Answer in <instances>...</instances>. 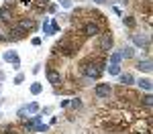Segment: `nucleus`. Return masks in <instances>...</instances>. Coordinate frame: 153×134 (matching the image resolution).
<instances>
[{"mask_svg":"<svg viewBox=\"0 0 153 134\" xmlns=\"http://www.w3.org/2000/svg\"><path fill=\"white\" fill-rule=\"evenodd\" d=\"M4 79H6V75H4V71H0V83H2Z\"/></svg>","mask_w":153,"mask_h":134,"instance_id":"36","label":"nucleus"},{"mask_svg":"<svg viewBox=\"0 0 153 134\" xmlns=\"http://www.w3.org/2000/svg\"><path fill=\"white\" fill-rule=\"evenodd\" d=\"M16 116H19L21 120H27V116H29V112H27V106H21V108L16 110Z\"/></svg>","mask_w":153,"mask_h":134,"instance_id":"27","label":"nucleus"},{"mask_svg":"<svg viewBox=\"0 0 153 134\" xmlns=\"http://www.w3.org/2000/svg\"><path fill=\"white\" fill-rule=\"evenodd\" d=\"M78 71H80L82 77H90L94 81L106 71V59H102V57H88L86 61L80 63Z\"/></svg>","mask_w":153,"mask_h":134,"instance_id":"1","label":"nucleus"},{"mask_svg":"<svg viewBox=\"0 0 153 134\" xmlns=\"http://www.w3.org/2000/svg\"><path fill=\"white\" fill-rule=\"evenodd\" d=\"M112 12H114V14H118V16H120V14H123V12H120V8H118V6H114V8H112Z\"/></svg>","mask_w":153,"mask_h":134,"instance_id":"35","label":"nucleus"},{"mask_svg":"<svg viewBox=\"0 0 153 134\" xmlns=\"http://www.w3.org/2000/svg\"><path fill=\"white\" fill-rule=\"evenodd\" d=\"M29 89H31V94H33V96H39V94L43 92V83H39V81H33Z\"/></svg>","mask_w":153,"mask_h":134,"instance_id":"22","label":"nucleus"},{"mask_svg":"<svg viewBox=\"0 0 153 134\" xmlns=\"http://www.w3.org/2000/svg\"><path fill=\"white\" fill-rule=\"evenodd\" d=\"M31 45H33V47H39V45H41V37H33V39H31Z\"/></svg>","mask_w":153,"mask_h":134,"instance_id":"31","label":"nucleus"},{"mask_svg":"<svg viewBox=\"0 0 153 134\" xmlns=\"http://www.w3.org/2000/svg\"><path fill=\"white\" fill-rule=\"evenodd\" d=\"M2 134H23V132H19L14 126H4V130H2Z\"/></svg>","mask_w":153,"mask_h":134,"instance_id":"29","label":"nucleus"},{"mask_svg":"<svg viewBox=\"0 0 153 134\" xmlns=\"http://www.w3.org/2000/svg\"><path fill=\"white\" fill-rule=\"evenodd\" d=\"M19 2H21L23 6H27V8H31V6H33V0H19Z\"/></svg>","mask_w":153,"mask_h":134,"instance_id":"32","label":"nucleus"},{"mask_svg":"<svg viewBox=\"0 0 153 134\" xmlns=\"http://www.w3.org/2000/svg\"><path fill=\"white\" fill-rule=\"evenodd\" d=\"M118 83L123 85V87H131V85L135 83V77L131 75V73H118Z\"/></svg>","mask_w":153,"mask_h":134,"instance_id":"12","label":"nucleus"},{"mask_svg":"<svg viewBox=\"0 0 153 134\" xmlns=\"http://www.w3.org/2000/svg\"><path fill=\"white\" fill-rule=\"evenodd\" d=\"M82 41H84V37H74V33H71V35L59 39V43L53 47V53L55 55L59 53L61 57H74L78 53V49L82 47Z\"/></svg>","mask_w":153,"mask_h":134,"instance_id":"2","label":"nucleus"},{"mask_svg":"<svg viewBox=\"0 0 153 134\" xmlns=\"http://www.w3.org/2000/svg\"><path fill=\"white\" fill-rule=\"evenodd\" d=\"M123 55H120V51H117V53H110V57H108V63H123Z\"/></svg>","mask_w":153,"mask_h":134,"instance_id":"24","label":"nucleus"},{"mask_svg":"<svg viewBox=\"0 0 153 134\" xmlns=\"http://www.w3.org/2000/svg\"><path fill=\"white\" fill-rule=\"evenodd\" d=\"M123 24H125L127 29H135V26H137V21H135V16H125V18H123Z\"/></svg>","mask_w":153,"mask_h":134,"instance_id":"23","label":"nucleus"},{"mask_svg":"<svg viewBox=\"0 0 153 134\" xmlns=\"http://www.w3.org/2000/svg\"><path fill=\"white\" fill-rule=\"evenodd\" d=\"M92 2H96V4H106L108 0H92Z\"/></svg>","mask_w":153,"mask_h":134,"instance_id":"37","label":"nucleus"},{"mask_svg":"<svg viewBox=\"0 0 153 134\" xmlns=\"http://www.w3.org/2000/svg\"><path fill=\"white\" fill-rule=\"evenodd\" d=\"M131 41H133L135 47L145 49L147 53L151 51V37H149V33H135V35H131Z\"/></svg>","mask_w":153,"mask_h":134,"instance_id":"5","label":"nucleus"},{"mask_svg":"<svg viewBox=\"0 0 153 134\" xmlns=\"http://www.w3.org/2000/svg\"><path fill=\"white\" fill-rule=\"evenodd\" d=\"M45 75H47V81H49L51 85H53V87H57V85L63 83V75H61V73H59L57 69H53L51 65H49L47 69H45Z\"/></svg>","mask_w":153,"mask_h":134,"instance_id":"7","label":"nucleus"},{"mask_svg":"<svg viewBox=\"0 0 153 134\" xmlns=\"http://www.w3.org/2000/svg\"><path fill=\"white\" fill-rule=\"evenodd\" d=\"M59 106H61V108H70V100H61Z\"/></svg>","mask_w":153,"mask_h":134,"instance_id":"33","label":"nucleus"},{"mask_svg":"<svg viewBox=\"0 0 153 134\" xmlns=\"http://www.w3.org/2000/svg\"><path fill=\"white\" fill-rule=\"evenodd\" d=\"M12 16H14L12 8H8V6H2V8H0V21H2V23H8V24H10Z\"/></svg>","mask_w":153,"mask_h":134,"instance_id":"14","label":"nucleus"},{"mask_svg":"<svg viewBox=\"0 0 153 134\" xmlns=\"http://www.w3.org/2000/svg\"><path fill=\"white\" fill-rule=\"evenodd\" d=\"M25 37H27V33H25L23 29H19L16 24H12L10 29H8V33L4 35V39H6V41H10V43H16V41H23Z\"/></svg>","mask_w":153,"mask_h":134,"instance_id":"6","label":"nucleus"},{"mask_svg":"<svg viewBox=\"0 0 153 134\" xmlns=\"http://www.w3.org/2000/svg\"><path fill=\"white\" fill-rule=\"evenodd\" d=\"M120 55H123V59H133V57H135V47H133V45H127V47H123Z\"/></svg>","mask_w":153,"mask_h":134,"instance_id":"17","label":"nucleus"},{"mask_svg":"<svg viewBox=\"0 0 153 134\" xmlns=\"http://www.w3.org/2000/svg\"><path fill=\"white\" fill-rule=\"evenodd\" d=\"M25 106H27V112H29L31 116H35V114H39V110H41L37 102H29V104H25Z\"/></svg>","mask_w":153,"mask_h":134,"instance_id":"20","label":"nucleus"},{"mask_svg":"<svg viewBox=\"0 0 153 134\" xmlns=\"http://www.w3.org/2000/svg\"><path fill=\"white\" fill-rule=\"evenodd\" d=\"M112 94V85L110 83H96L94 85V96L98 100H108Z\"/></svg>","mask_w":153,"mask_h":134,"instance_id":"8","label":"nucleus"},{"mask_svg":"<svg viewBox=\"0 0 153 134\" xmlns=\"http://www.w3.org/2000/svg\"><path fill=\"white\" fill-rule=\"evenodd\" d=\"M57 2H59V6L65 8V10H71L74 8V0H57Z\"/></svg>","mask_w":153,"mask_h":134,"instance_id":"26","label":"nucleus"},{"mask_svg":"<svg viewBox=\"0 0 153 134\" xmlns=\"http://www.w3.org/2000/svg\"><path fill=\"white\" fill-rule=\"evenodd\" d=\"M2 59L6 61V63H19V53H16V51H4V53H2Z\"/></svg>","mask_w":153,"mask_h":134,"instance_id":"15","label":"nucleus"},{"mask_svg":"<svg viewBox=\"0 0 153 134\" xmlns=\"http://www.w3.org/2000/svg\"><path fill=\"white\" fill-rule=\"evenodd\" d=\"M70 108L71 110H82L84 108L82 100H80V97H70Z\"/></svg>","mask_w":153,"mask_h":134,"instance_id":"21","label":"nucleus"},{"mask_svg":"<svg viewBox=\"0 0 153 134\" xmlns=\"http://www.w3.org/2000/svg\"><path fill=\"white\" fill-rule=\"evenodd\" d=\"M4 41H6V39H4V35L0 33V43H4Z\"/></svg>","mask_w":153,"mask_h":134,"instance_id":"38","label":"nucleus"},{"mask_svg":"<svg viewBox=\"0 0 153 134\" xmlns=\"http://www.w3.org/2000/svg\"><path fill=\"white\" fill-rule=\"evenodd\" d=\"M23 81H25V75H23V73H16V77H14V83L19 85V83H23Z\"/></svg>","mask_w":153,"mask_h":134,"instance_id":"30","label":"nucleus"},{"mask_svg":"<svg viewBox=\"0 0 153 134\" xmlns=\"http://www.w3.org/2000/svg\"><path fill=\"white\" fill-rule=\"evenodd\" d=\"M137 85H139V89H143V92H151V87H153L149 77H141V79L137 81Z\"/></svg>","mask_w":153,"mask_h":134,"instance_id":"16","label":"nucleus"},{"mask_svg":"<svg viewBox=\"0 0 153 134\" xmlns=\"http://www.w3.org/2000/svg\"><path fill=\"white\" fill-rule=\"evenodd\" d=\"M49 130V124H43V122H39L35 126V132H47Z\"/></svg>","mask_w":153,"mask_h":134,"instance_id":"28","label":"nucleus"},{"mask_svg":"<svg viewBox=\"0 0 153 134\" xmlns=\"http://www.w3.org/2000/svg\"><path fill=\"white\" fill-rule=\"evenodd\" d=\"M12 69H14V71H21V61H19V63H12Z\"/></svg>","mask_w":153,"mask_h":134,"instance_id":"34","label":"nucleus"},{"mask_svg":"<svg viewBox=\"0 0 153 134\" xmlns=\"http://www.w3.org/2000/svg\"><path fill=\"white\" fill-rule=\"evenodd\" d=\"M96 39H98V49H100L102 53H108V51L112 49V45H114V37H112L110 31H102Z\"/></svg>","mask_w":153,"mask_h":134,"instance_id":"4","label":"nucleus"},{"mask_svg":"<svg viewBox=\"0 0 153 134\" xmlns=\"http://www.w3.org/2000/svg\"><path fill=\"white\" fill-rule=\"evenodd\" d=\"M43 35H53V31H51V18H43Z\"/></svg>","mask_w":153,"mask_h":134,"instance_id":"25","label":"nucleus"},{"mask_svg":"<svg viewBox=\"0 0 153 134\" xmlns=\"http://www.w3.org/2000/svg\"><path fill=\"white\" fill-rule=\"evenodd\" d=\"M98 124H100V128H102L104 132H123V130H125V126H120V124H117V122L108 120V118L100 120Z\"/></svg>","mask_w":153,"mask_h":134,"instance_id":"9","label":"nucleus"},{"mask_svg":"<svg viewBox=\"0 0 153 134\" xmlns=\"http://www.w3.org/2000/svg\"><path fill=\"white\" fill-rule=\"evenodd\" d=\"M137 69H139V71H143V73H151V69H153V63H151V59L147 57V59L137 61Z\"/></svg>","mask_w":153,"mask_h":134,"instance_id":"13","label":"nucleus"},{"mask_svg":"<svg viewBox=\"0 0 153 134\" xmlns=\"http://www.w3.org/2000/svg\"><path fill=\"white\" fill-rule=\"evenodd\" d=\"M141 100V106L143 108H147V110H151V104H153V96H151V92H147L143 97H139Z\"/></svg>","mask_w":153,"mask_h":134,"instance_id":"19","label":"nucleus"},{"mask_svg":"<svg viewBox=\"0 0 153 134\" xmlns=\"http://www.w3.org/2000/svg\"><path fill=\"white\" fill-rule=\"evenodd\" d=\"M106 69L110 75H118V73H123V67H120V63H106Z\"/></svg>","mask_w":153,"mask_h":134,"instance_id":"18","label":"nucleus"},{"mask_svg":"<svg viewBox=\"0 0 153 134\" xmlns=\"http://www.w3.org/2000/svg\"><path fill=\"white\" fill-rule=\"evenodd\" d=\"M16 26L23 29L25 33H33V31H37V23L33 21V18H19Z\"/></svg>","mask_w":153,"mask_h":134,"instance_id":"11","label":"nucleus"},{"mask_svg":"<svg viewBox=\"0 0 153 134\" xmlns=\"http://www.w3.org/2000/svg\"><path fill=\"white\" fill-rule=\"evenodd\" d=\"M102 33V24L96 23V21H86V23L82 24V37L84 39H92V37H98Z\"/></svg>","mask_w":153,"mask_h":134,"instance_id":"3","label":"nucleus"},{"mask_svg":"<svg viewBox=\"0 0 153 134\" xmlns=\"http://www.w3.org/2000/svg\"><path fill=\"white\" fill-rule=\"evenodd\" d=\"M117 97L118 100H125V97H127V100H139L141 96H139L137 92L129 89V87H123V85H120V87L117 89Z\"/></svg>","mask_w":153,"mask_h":134,"instance_id":"10","label":"nucleus"}]
</instances>
